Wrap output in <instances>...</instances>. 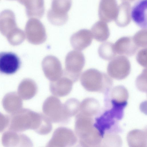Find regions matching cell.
<instances>
[{"mask_svg":"<svg viewBox=\"0 0 147 147\" xmlns=\"http://www.w3.org/2000/svg\"><path fill=\"white\" fill-rule=\"evenodd\" d=\"M93 38L90 30L85 29H81L71 36L70 43L74 49L82 51L91 45Z\"/></svg>","mask_w":147,"mask_h":147,"instance_id":"15","label":"cell"},{"mask_svg":"<svg viewBox=\"0 0 147 147\" xmlns=\"http://www.w3.org/2000/svg\"><path fill=\"white\" fill-rule=\"evenodd\" d=\"M25 30L28 40L33 44H41L47 40L45 27L38 19L34 18L29 19L26 23Z\"/></svg>","mask_w":147,"mask_h":147,"instance_id":"9","label":"cell"},{"mask_svg":"<svg viewBox=\"0 0 147 147\" xmlns=\"http://www.w3.org/2000/svg\"><path fill=\"white\" fill-rule=\"evenodd\" d=\"M10 117L0 112V133L3 131L9 126Z\"/></svg>","mask_w":147,"mask_h":147,"instance_id":"33","label":"cell"},{"mask_svg":"<svg viewBox=\"0 0 147 147\" xmlns=\"http://www.w3.org/2000/svg\"><path fill=\"white\" fill-rule=\"evenodd\" d=\"M50 125V121L44 114L22 108L11 115L8 129L18 132L32 129L41 135L49 130Z\"/></svg>","mask_w":147,"mask_h":147,"instance_id":"1","label":"cell"},{"mask_svg":"<svg viewBox=\"0 0 147 147\" xmlns=\"http://www.w3.org/2000/svg\"><path fill=\"white\" fill-rule=\"evenodd\" d=\"M74 83L70 78L63 75L57 80L51 82L50 90L54 96L64 97L67 95L70 92Z\"/></svg>","mask_w":147,"mask_h":147,"instance_id":"14","label":"cell"},{"mask_svg":"<svg viewBox=\"0 0 147 147\" xmlns=\"http://www.w3.org/2000/svg\"><path fill=\"white\" fill-rule=\"evenodd\" d=\"M113 47L116 54L127 56L134 55L138 49L134 42L132 37L128 36L119 38L114 44Z\"/></svg>","mask_w":147,"mask_h":147,"instance_id":"17","label":"cell"},{"mask_svg":"<svg viewBox=\"0 0 147 147\" xmlns=\"http://www.w3.org/2000/svg\"><path fill=\"white\" fill-rule=\"evenodd\" d=\"M100 105L96 99L91 98L84 99L80 104L79 113L89 117H93L99 112Z\"/></svg>","mask_w":147,"mask_h":147,"instance_id":"22","label":"cell"},{"mask_svg":"<svg viewBox=\"0 0 147 147\" xmlns=\"http://www.w3.org/2000/svg\"><path fill=\"white\" fill-rule=\"evenodd\" d=\"M21 61L14 53L12 52H0V72L11 75L16 72L20 68Z\"/></svg>","mask_w":147,"mask_h":147,"instance_id":"12","label":"cell"},{"mask_svg":"<svg viewBox=\"0 0 147 147\" xmlns=\"http://www.w3.org/2000/svg\"><path fill=\"white\" fill-rule=\"evenodd\" d=\"M114 133H106L104 135L102 138L101 145L102 146H120L122 144L121 138Z\"/></svg>","mask_w":147,"mask_h":147,"instance_id":"29","label":"cell"},{"mask_svg":"<svg viewBox=\"0 0 147 147\" xmlns=\"http://www.w3.org/2000/svg\"><path fill=\"white\" fill-rule=\"evenodd\" d=\"M42 67L45 76L51 82L55 81L63 75V71L59 60L55 56L49 55L45 57Z\"/></svg>","mask_w":147,"mask_h":147,"instance_id":"10","label":"cell"},{"mask_svg":"<svg viewBox=\"0 0 147 147\" xmlns=\"http://www.w3.org/2000/svg\"><path fill=\"white\" fill-rule=\"evenodd\" d=\"M147 33L146 29H143L137 32L132 37L134 42L138 48L147 47Z\"/></svg>","mask_w":147,"mask_h":147,"instance_id":"30","label":"cell"},{"mask_svg":"<svg viewBox=\"0 0 147 147\" xmlns=\"http://www.w3.org/2000/svg\"><path fill=\"white\" fill-rule=\"evenodd\" d=\"M78 138L74 132L66 127H60L54 131L47 147H69L75 145Z\"/></svg>","mask_w":147,"mask_h":147,"instance_id":"8","label":"cell"},{"mask_svg":"<svg viewBox=\"0 0 147 147\" xmlns=\"http://www.w3.org/2000/svg\"><path fill=\"white\" fill-rule=\"evenodd\" d=\"M1 142L5 147H32L33 144L26 135L9 130L4 132L2 136Z\"/></svg>","mask_w":147,"mask_h":147,"instance_id":"11","label":"cell"},{"mask_svg":"<svg viewBox=\"0 0 147 147\" xmlns=\"http://www.w3.org/2000/svg\"><path fill=\"white\" fill-rule=\"evenodd\" d=\"M2 104L5 111L11 115L17 113L23 108L22 99L15 92L7 93L3 98Z\"/></svg>","mask_w":147,"mask_h":147,"instance_id":"18","label":"cell"},{"mask_svg":"<svg viewBox=\"0 0 147 147\" xmlns=\"http://www.w3.org/2000/svg\"><path fill=\"white\" fill-rule=\"evenodd\" d=\"M80 104L78 99L74 98L67 100L63 104L65 112L69 118L76 115L79 112Z\"/></svg>","mask_w":147,"mask_h":147,"instance_id":"28","label":"cell"},{"mask_svg":"<svg viewBox=\"0 0 147 147\" xmlns=\"http://www.w3.org/2000/svg\"><path fill=\"white\" fill-rule=\"evenodd\" d=\"M111 102H113V101H111ZM116 103H117V102H116ZM122 104H125V103H122ZM125 104H127V103H125Z\"/></svg>","mask_w":147,"mask_h":147,"instance_id":"34","label":"cell"},{"mask_svg":"<svg viewBox=\"0 0 147 147\" xmlns=\"http://www.w3.org/2000/svg\"><path fill=\"white\" fill-rule=\"evenodd\" d=\"M147 47L143 48L139 51L137 54L136 60L142 66L147 67Z\"/></svg>","mask_w":147,"mask_h":147,"instance_id":"32","label":"cell"},{"mask_svg":"<svg viewBox=\"0 0 147 147\" xmlns=\"http://www.w3.org/2000/svg\"><path fill=\"white\" fill-rule=\"evenodd\" d=\"M85 62V58L82 52L75 50L70 51L65 57V69L63 71V75L70 78L74 83L77 82Z\"/></svg>","mask_w":147,"mask_h":147,"instance_id":"5","label":"cell"},{"mask_svg":"<svg viewBox=\"0 0 147 147\" xmlns=\"http://www.w3.org/2000/svg\"><path fill=\"white\" fill-rule=\"evenodd\" d=\"M94 123L92 117L79 113L76 115L74 129L81 146H100L102 138Z\"/></svg>","mask_w":147,"mask_h":147,"instance_id":"2","label":"cell"},{"mask_svg":"<svg viewBox=\"0 0 147 147\" xmlns=\"http://www.w3.org/2000/svg\"><path fill=\"white\" fill-rule=\"evenodd\" d=\"M147 0H138L131 9V17L139 27L146 29Z\"/></svg>","mask_w":147,"mask_h":147,"instance_id":"13","label":"cell"},{"mask_svg":"<svg viewBox=\"0 0 147 147\" xmlns=\"http://www.w3.org/2000/svg\"><path fill=\"white\" fill-rule=\"evenodd\" d=\"M16 16L10 9L4 10L0 13V30L4 32L16 27Z\"/></svg>","mask_w":147,"mask_h":147,"instance_id":"24","label":"cell"},{"mask_svg":"<svg viewBox=\"0 0 147 147\" xmlns=\"http://www.w3.org/2000/svg\"><path fill=\"white\" fill-rule=\"evenodd\" d=\"M136 84L138 89L144 92L147 91V69H144L137 78Z\"/></svg>","mask_w":147,"mask_h":147,"instance_id":"31","label":"cell"},{"mask_svg":"<svg viewBox=\"0 0 147 147\" xmlns=\"http://www.w3.org/2000/svg\"><path fill=\"white\" fill-rule=\"evenodd\" d=\"M72 3V0H52L51 8L47 14L49 21L57 26L65 24L68 19V12Z\"/></svg>","mask_w":147,"mask_h":147,"instance_id":"6","label":"cell"},{"mask_svg":"<svg viewBox=\"0 0 147 147\" xmlns=\"http://www.w3.org/2000/svg\"><path fill=\"white\" fill-rule=\"evenodd\" d=\"M42 110L44 114L51 123H66L70 119L65 113L63 104L55 96H50L45 100Z\"/></svg>","mask_w":147,"mask_h":147,"instance_id":"4","label":"cell"},{"mask_svg":"<svg viewBox=\"0 0 147 147\" xmlns=\"http://www.w3.org/2000/svg\"><path fill=\"white\" fill-rule=\"evenodd\" d=\"M38 87L35 82L31 79H26L22 82L18 89V94L22 100H29L36 94Z\"/></svg>","mask_w":147,"mask_h":147,"instance_id":"20","label":"cell"},{"mask_svg":"<svg viewBox=\"0 0 147 147\" xmlns=\"http://www.w3.org/2000/svg\"><path fill=\"white\" fill-rule=\"evenodd\" d=\"M131 64L128 58L124 55L115 57L109 63L107 71L111 77L118 80L124 79L129 74Z\"/></svg>","mask_w":147,"mask_h":147,"instance_id":"7","label":"cell"},{"mask_svg":"<svg viewBox=\"0 0 147 147\" xmlns=\"http://www.w3.org/2000/svg\"><path fill=\"white\" fill-rule=\"evenodd\" d=\"M93 37L98 41L106 40L110 36V32L107 24L103 22L98 21L95 23L91 29Z\"/></svg>","mask_w":147,"mask_h":147,"instance_id":"25","label":"cell"},{"mask_svg":"<svg viewBox=\"0 0 147 147\" xmlns=\"http://www.w3.org/2000/svg\"><path fill=\"white\" fill-rule=\"evenodd\" d=\"M9 0V1H13V0Z\"/></svg>","mask_w":147,"mask_h":147,"instance_id":"35","label":"cell"},{"mask_svg":"<svg viewBox=\"0 0 147 147\" xmlns=\"http://www.w3.org/2000/svg\"><path fill=\"white\" fill-rule=\"evenodd\" d=\"M109 0V2H105L104 0H101L98 10V14L101 19L105 16L102 21L109 22L115 19L117 13L118 7L116 0Z\"/></svg>","mask_w":147,"mask_h":147,"instance_id":"19","label":"cell"},{"mask_svg":"<svg viewBox=\"0 0 147 147\" xmlns=\"http://www.w3.org/2000/svg\"><path fill=\"white\" fill-rule=\"evenodd\" d=\"M110 90L111 100L119 103H127L129 93L123 86H116Z\"/></svg>","mask_w":147,"mask_h":147,"instance_id":"26","label":"cell"},{"mask_svg":"<svg viewBox=\"0 0 147 147\" xmlns=\"http://www.w3.org/2000/svg\"><path fill=\"white\" fill-rule=\"evenodd\" d=\"M114 44L109 42H105L100 45L98 53L100 57L105 60H110L116 55L114 49Z\"/></svg>","mask_w":147,"mask_h":147,"instance_id":"27","label":"cell"},{"mask_svg":"<svg viewBox=\"0 0 147 147\" xmlns=\"http://www.w3.org/2000/svg\"><path fill=\"white\" fill-rule=\"evenodd\" d=\"M81 85L87 91L107 93L113 84L110 77L106 74L94 68L84 71L80 79Z\"/></svg>","mask_w":147,"mask_h":147,"instance_id":"3","label":"cell"},{"mask_svg":"<svg viewBox=\"0 0 147 147\" xmlns=\"http://www.w3.org/2000/svg\"><path fill=\"white\" fill-rule=\"evenodd\" d=\"M127 140L128 144L130 147L146 146V130L134 129L131 130L127 134Z\"/></svg>","mask_w":147,"mask_h":147,"instance_id":"21","label":"cell"},{"mask_svg":"<svg viewBox=\"0 0 147 147\" xmlns=\"http://www.w3.org/2000/svg\"><path fill=\"white\" fill-rule=\"evenodd\" d=\"M25 7L26 13L28 18L40 19L45 11L44 0H17Z\"/></svg>","mask_w":147,"mask_h":147,"instance_id":"16","label":"cell"},{"mask_svg":"<svg viewBox=\"0 0 147 147\" xmlns=\"http://www.w3.org/2000/svg\"><path fill=\"white\" fill-rule=\"evenodd\" d=\"M118 7L115 21L116 24L120 27L127 26L130 21L131 6L127 1H124Z\"/></svg>","mask_w":147,"mask_h":147,"instance_id":"23","label":"cell"}]
</instances>
